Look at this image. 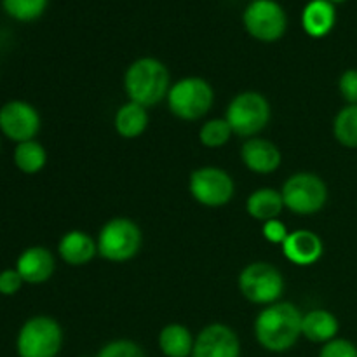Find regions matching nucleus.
Instances as JSON below:
<instances>
[{"label": "nucleus", "mask_w": 357, "mask_h": 357, "mask_svg": "<svg viewBox=\"0 0 357 357\" xmlns=\"http://www.w3.org/2000/svg\"><path fill=\"white\" fill-rule=\"evenodd\" d=\"M47 3L49 0H2V9L13 20L30 23L45 13Z\"/></svg>", "instance_id": "b1692460"}, {"label": "nucleus", "mask_w": 357, "mask_h": 357, "mask_svg": "<svg viewBox=\"0 0 357 357\" xmlns=\"http://www.w3.org/2000/svg\"><path fill=\"white\" fill-rule=\"evenodd\" d=\"M272 117L271 103L257 91L239 93L227 107L225 119L234 135L243 138H255L268 126Z\"/></svg>", "instance_id": "39448f33"}, {"label": "nucleus", "mask_w": 357, "mask_h": 357, "mask_svg": "<svg viewBox=\"0 0 357 357\" xmlns=\"http://www.w3.org/2000/svg\"><path fill=\"white\" fill-rule=\"evenodd\" d=\"M14 268L26 284H44L56 271L54 255L44 246H30L17 257Z\"/></svg>", "instance_id": "4468645a"}, {"label": "nucleus", "mask_w": 357, "mask_h": 357, "mask_svg": "<svg viewBox=\"0 0 357 357\" xmlns=\"http://www.w3.org/2000/svg\"><path fill=\"white\" fill-rule=\"evenodd\" d=\"M323 241L316 232L307 229L293 230L282 243V253L291 264L298 267H309L323 257Z\"/></svg>", "instance_id": "2eb2a0df"}, {"label": "nucleus", "mask_w": 357, "mask_h": 357, "mask_svg": "<svg viewBox=\"0 0 357 357\" xmlns=\"http://www.w3.org/2000/svg\"><path fill=\"white\" fill-rule=\"evenodd\" d=\"M234 136L232 128L227 122V119H209L199 129V139L208 149H220V146L227 145L230 138Z\"/></svg>", "instance_id": "393cba45"}, {"label": "nucleus", "mask_w": 357, "mask_h": 357, "mask_svg": "<svg viewBox=\"0 0 357 357\" xmlns=\"http://www.w3.org/2000/svg\"><path fill=\"white\" fill-rule=\"evenodd\" d=\"M195 338L183 324H167L159 333V349L166 357H192Z\"/></svg>", "instance_id": "412c9836"}, {"label": "nucleus", "mask_w": 357, "mask_h": 357, "mask_svg": "<svg viewBox=\"0 0 357 357\" xmlns=\"http://www.w3.org/2000/svg\"><path fill=\"white\" fill-rule=\"evenodd\" d=\"M337 23V9L330 0H310L302 10V26L309 37L323 38Z\"/></svg>", "instance_id": "f3484780"}, {"label": "nucleus", "mask_w": 357, "mask_h": 357, "mask_svg": "<svg viewBox=\"0 0 357 357\" xmlns=\"http://www.w3.org/2000/svg\"><path fill=\"white\" fill-rule=\"evenodd\" d=\"M261 234H264V237L268 241V243L281 244V246L286 241V237L289 236L288 229H286L284 223L279 222V218L271 220V222H265L264 225H261Z\"/></svg>", "instance_id": "c756f323"}, {"label": "nucleus", "mask_w": 357, "mask_h": 357, "mask_svg": "<svg viewBox=\"0 0 357 357\" xmlns=\"http://www.w3.org/2000/svg\"><path fill=\"white\" fill-rule=\"evenodd\" d=\"M40 124V114L28 101L13 100L0 107V131L16 145L35 139Z\"/></svg>", "instance_id": "9b49d317"}, {"label": "nucleus", "mask_w": 357, "mask_h": 357, "mask_svg": "<svg viewBox=\"0 0 357 357\" xmlns=\"http://www.w3.org/2000/svg\"><path fill=\"white\" fill-rule=\"evenodd\" d=\"M192 357H241L239 337L227 324H209L195 337Z\"/></svg>", "instance_id": "f8f14e48"}, {"label": "nucleus", "mask_w": 357, "mask_h": 357, "mask_svg": "<svg viewBox=\"0 0 357 357\" xmlns=\"http://www.w3.org/2000/svg\"><path fill=\"white\" fill-rule=\"evenodd\" d=\"M340 330L337 316L326 309H312L303 314L302 319V337L312 344H328L335 340Z\"/></svg>", "instance_id": "a211bd4d"}, {"label": "nucleus", "mask_w": 357, "mask_h": 357, "mask_svg": "<svg viewBox=\"0 0 357 357\" xmlns=\"http://www.w3.org/2000/svg\"><path fill=\"white\" fill-rule=\"evenodd\" d=\"M84 357H86V356H84Z\"/></svg>", "instance_id": "2f4dec72"}, {"label": "nucleus", "mask_w": 357, "mask_h": 357, "mask_svg": "<svg viewBox=\"0 0 357 357\" xmlns=\"http://www.w3.org/2000/svg\"><path fill=\"white\" fill-rule=\"evenodd\" d=\"M149 108L135 103V101H128L122 107H119L114 119L115 131H117L119 136L126 139L139 138L146 131V128H149Z\"/></svg>", "instance_id": "6ab92c4d"}, {"label": "nucleus", "mask_w": 357, "mask_h": 357, "mask_svg": "<svg viewBox=\"0 0 357 357\" xmlns=\"http://www.w3.org/2000/svg\"><path fill=\"white\" fill-rule=\"evenodd\" d=\"M302 319L295 303L275 302L264 307L255 319V337L268 352H286L302 337Z\"/></svg>", "instance_id": "f257e3e1"}, {"label": "nucleus", "mask_w": 357, "mask_h": 357, "mask_svg": "<svg viewBox=\"0 0 357 357\" xmlns=\"http://www.w3.org/2000/svg\"><path fill=\"white\" fill-rule=\"evenodd\" d=\"M124 89L129 101L150 108L167 98L171 89V75L160 59L143 56L135 59L124 73Z\"/></svg>", "instance_id": "f03ea898"}, {"label": "nucleus", "mask_w": 357, "mask_h": 357, "mask_svg": "<svg viewBox=\"0 0 357 357\" xmlns=\"http://www.w3.org/2000/svg\"><path fill=\"white\" fill-rule=\"evenodd\" d=\"M333 135L340 145L357 149V105H345L333 121Z\"/></svg>", "instance_id": "5701e85b"}, {"label": "nucleus", "mask_w": 357, "mask_h": 357, "mask_svg": "<svg viewBox=\"0 0 357 357\" xmlns=\"http://www.w3.org/2000/svg\"><path fill=\"white\" fill-rule=\"evenodd\" d=\"M166 101L174 117L181 121H199L213 108L215 91L202 77H183L171 84Z\"/></svg>", "instance_id": "20e7f679"}, {"label": "nucleus", "mask_w": 357, "mask_h": 357, "mask_svg": "<svg viewBox=\"0 0 357 357\" xmlns=\"http://www.w3.org/2000/svg\"><path fill=\"white\" fill-rule=\"evenodd\" d=\"M284 208L295 215H316L326 206L328 187L314 173H296L284 181L281 188Z\"/></svg>", "instance_id": "6e6552de"}, {"label": "nucleus", "mask_w": 357, "mask_h": 357, "mask_svg": "<svg viewBox=\"0 0 357 357\" xmlns=\"http://www.w3.org/2000/svg\"><path fill=\"white\" fill-rule=\"evenodd\" d=\"M244 166L257 174H271L279 169L282 162L281 150L275 143L265 138H248L241 149Z\"/></svg>", "instance_id": "ddd939ff"}, {"label": "nucleus", "mask_w": 357, "mask_h": 357, "mask_svg": "<svg viewBox=\"0 0 357 357\" xmlns=\"http://www.w3.org/2000/svg\"><path fill=\"white\" fill-rule=\"evenodd\" d=\"M188 192L206 208H222L232 201L236 183L225 169L215 166L197 167L188 178Z\"/></svg>", "instance_id": "1a4fd4ad"}, {"label": "nucleus", "mask_w": 357, "mask_h": 357, "mask_svg": "<svg viewBox=\"0 0 357 357\" xmlns=\"http://www.w3.org/2000/svg\"><path fill=\"white\" fill-rule=\"evenodd\" d=\"M239 291L255 305H272L284 293V278L281 271L268 261H253L246 265L237 279Z\"/></svg>", "instance_id": "0eeeda50"}, {"label": "nucleus", "mask_w": 357, "mask_h": 357, "mask_svg": "<svg viewBox=\"0 0 357 357\" xmlns=\"http://www.w3.org/2000/svg\"><path fill=\"white\" fill-rule=\"evenodd\" d=\"M248 33L260 42H278L288 28L284 9L275 0H253L243 13Z\"/></svg>", "instance_id": "9d476101"}, {"label": "nucleus", "mask_w": 357, "mask_h": 357, "mask_svg": "<svg viewBox=\"0 0 357 357\" xmlns=\"http://www.w3.org/2000/svg\"><path fill=\"white\" fill-rule=\"evenodd\" d=\"M58 253L65 264L72 267H82L93 261L98 255V244L87 232L82 230H70L63 234L58 243Z\"/></svg>", "instance_id": "dca6fc26"}, {"label": "nucleus", "mask_w": 357, "mask_h": 357, "mask_svg": "<svg viewBox=\"0 0 357 357\" xmlns=\"http://www.w3.org/2000/svg\"><path fill=\"white\" fill-rule=\"evenodd\" d=\"M143 236L138 223L126 216L112 218L98 234V255L112 264H126L142 250Z\"/></svg>", "instance_id": "7ed1b4c3"}, {"label": "nucleus", "mask_w": 357, "mask_h": 357, "mask_svg": "<svg viewBox=\"0 0 357 357\" xmlns=\"http://www.w3.org/2000/svg\"><path fill=\"white\" fill-rule=\"evenodd\" d=\"M24 281L16 268H6L0 272V295L14 296L21 288Z\"/></svg>", "instance_id": "c85d7f7f"}, {"label": "nucleus", "mask_w": 357, "mask_h": 357, "mask_svg": "<svg viewBox=\"0 0 357 357\" xmlns=\"http://www.w3.org/2000/svg\"><path fill=\"white\" fill-rule=\"evenodd\" d=\"M331 3H342V2H345V0H330Z\"/></svg>", "instance_id": "7c9ffc66"}, {"label": "nucleus", "mask_w": 357, "mask_h": 357, "mask_svg": "<svg viewBox=\"0 0 357 357\" xmlns=\"http://www.w3.org/2000/svg\"><path fill=\"white\" fill-rule=\"evenodd\" d=\"M319 357H357V347L351 340L335 338L323 345Z\"/></svg>", "instance_id": "bb28decb"}, {"label": "nucleus", "mask_w": 357, "mask_h": 357, "mask_svg": "<svg viewBox=\"0 0 357 357\" xmlns=\"http://www.w3.org/2000/svg\"><path fill=\"white\" fill-rule=\"evenodd\" d=\"M14 166L24 174H37L47 164V152L37 139L17 143L14 149Z\"/></svg>", "instance_id": "4be33fe9"}, {"label": "nucleus", "mask_w": 357, "mask_h": 357, "mask_svg": "<svg viewBox=\"0 0 357 357\" xmlns=\"http://www.w3.org/2000/svg\"><path fill=\"white\" fill-rule=\"evenodd\" d=\"M98 357H146L145 351L132 340L108 342L98 352Z\"/></svg>", "instance_id": "a878e982"}, {"label": "nucleus", "mask_w": 357, "mask_h": 357, "mask_svg": "<svg viewBox=\"0 0 357 357\" xmlns=\"http://www.w3.org/2000/svg\"><path fill=\"white\" fill-rule=\"evenodd\" d=\"M282 209H284V201H282L281 190L271 187L258 188L246 201L248 215L261 223L279 218Z\"/></svg>", "instance_id": "aec40b11"}, {"label": "nucleus", "mask_w": 357, "mask_h": 357, "mask_svg": "<svg viewBox=\"0 0 357 357\" xmlns=\"http://www.w3.org/2000/svg\"><path fill=\"white\" fill-rule=\"evenodd\" d=\"M338 89L347 105H357V68H349L342 73Z\"/></svg>", "instance_id": "cd10ccee"}, {"label": "nucleus", "mask_w": 357, "mask_h": 357, "mask_svg": "<svg viewBox=\"0 0 357 357\" xmlns=\"http://www.w3.org/2000/svg\"><path fill=\"white\" fill-rule=\"evenodd\" d=\"M63 347V330L54 317L33 316L17 331L20 357H56Z\"/></svg>", "instance_id": "423d86ee"}]
</instances>
